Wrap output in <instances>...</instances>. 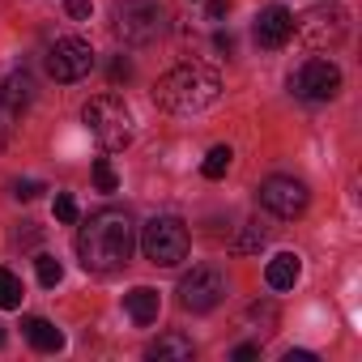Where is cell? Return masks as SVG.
<instances>
[{
  "instance_id": "cell-1",
  "label": "cell",
  "mask_w": 362,
  "mask_h": 362,
  "mask_svg": "<svg viewBox=\"0 0 362 362\" xmlns=\"http://www.w3.org/2000/svg\"><path fill=\"white\" fill-rule=\"evenodd\" d=\"M132 243H136V226L124 209H98L90 214V222L77 235V256L86 273H115L132 260Z\"/></svg>"
},
{
  "instance_id": "cell-2",
  "label": "cell",
  "mask_w": 362,
  "mask_h": 362,
  "mask_svg": "<svg viewBox=\"0 0 362 362\" xmlns=\"http://www.w3.org/2000/svg\"><path fill=\"white\" fill-rule=\"evenodd\" d=\"M222 98V77L205 64H179L153 86V103L170 115H197Z\"/></svg>"
},
{
  "instance_id": "cell-3",
  "label": "cell",
  "mask_w": 362,
  "mask_h": 362,
  "mask_svg": "<svg viewBox=\"0 0 362 362\" xmlns=\"http://www.w3.org/2000/svg\"><path fill=\"white\" fill-rule=\"evenodd\" d=\"M81 124L90 128V136L103 145V149H124L132 141V115L119 98L111 94H98L81 107Z\"/></svg>"
},
{
  "instance_id": "cell-4",
  "label": "cell",
  "mask_w": 362,
  "mask_h": 362,
  "mask_svg": "<svg viewBox=\"0 0 362 362\" xmlns=\"http://www.w3.org/2000/svg\"><path fill=\"white\" fill-rule=\"evenodd\" d=\"M111 18H115V35L132 47H145V43L162 39V30H166V9L158 0H119Z\"/></svg>"
},
{
  "instance_id": "cell-5",
  "label": "cell",
  "mask_w": 362,
  "mask_h": 362,
  "mask_svg": "<svg viewBox=\"0 0 362 362\" xmlns=\"http://www.w3.org/2000/svg\"><path fill=\"white\" fill-rule=\"evenodd\" d=\"M141 252L149 264H162V269H175L179 260L188 256V226L179 222L175 214H162L145 226L141 235Z\"/></svg>"
},
{
  "instance_id": "cell-6",
  "label": "cell",
  "mask_w": 362,
  "mask_h": 362,
  "mask_svg": "<svg viewBox=\"0 0 362 362\" xmlns=\"http://www.w3.org/2000/svg\"><path fill=\"white\" fill-rule=\"evenodd\" d=\"M290 90H294L298 98H307V103H328V98L341 94V69H337L332 60L311 56V60L298 64V73L290 77Z\"/></svg>"
},
{
  "instance_id": "cell-7",
  "label": "cell",
  "mask_w": 362,
  "mask_h": 362,
  "mask_svg": "<svg viewBox=\"0 0 362 362\" xmlns=\"http://www.w3.org/2000/svg\"><path fill=\"white\" fill-rule=\"evenodd\" d=\"M226 298V273L222 269H192L179 281V307L184 311H214Z\"/></svg>"
},
{
  "instance_id": "cell-8",
  "label": "cell",
  "mask_w": 362,
  "mask_h": 362,
  "mask_svg": "<svg viewBox=\"0 0 362 362\" xmlns=\"http://www.w3.org/2000/svg\"><path fill=\"white\" fill-rule=\"evenodd\" d=\"M294 26H298V35H303L311 47H337V43L349 35V13H345L341 5H320V9L294 18Z\"/></svg>"
},
{
  "instance_id": "cell-9",
  "label": "cell",
  "mask_w": 362,
  "mask_h": 362,
  "mask_svg": "<svg viewBox=\"0 0 362 362\" xmlns=\"http://www.w3.org/2000/svg\"><path fill=\"white\" fill-rule=\"evenodd\" d=\"M94 69V52H90V43L86 39H56L52 43V52H47V73L56 77V81H81L86 73Z\"/></svg>"
},
{
  "instance_id": "cell-10",
  "label": "cell",
  "mask_w": 362,
  "mask_h": 362,
  "mask_svg": "<svg viewBox=\"0 0 362 362\" xmlns=\"http://www.w3.org/2000/svg\"><path fill=\"white\" fill-rule=\"evenodd\" d=\"M307 201H311L307 184H298V179H290V175H273V179L260 184V205L269 214H277V218H298L307 209Z\"/></svg>"
},
{
  "instance_id": "cell-11",
  "label": "cell",
  "mask_w": 362,
  "mask_h": 362,
  "mask_svg": "<svg viewBox=\"0 0 362 362\" xmlns=\"http://www.w3.org/2000/svg\"><path fill=\"white\" fill-rule=\"evenodd\" d=\"M290 35H294V13H290L286 5H269V9H260V18H256V43H260L264 52L286 47Z\"/></svg>"
},
{
  "instance_id": "cell-12",
  "label": "cell",
  "mask_w": 362,
  "mask_h": 362,
  "mask_svg": "<svg viewBox=\"0 0 362 362\" xmlns=\"http://www.w3.org/2000/svg\"><path fill=\"white\" fill-rule=\"evenodd\" d=\"M35 98V81L30 73H9V77H0V111H9V115H22V107H30Z\"/></svg>"
},
{
  "instance_id": "cell-13",
  "label": "cell",
  "mask_w": 362,
  "mask_h": 362,
  "mask_svg": "<svg viewBox=\"0 0 362 362\" xmlns=\"http://www.w3.org/2000/svg\"><path fill=\"white\" fill-rule=\"evenodd\" d=\"M124 307H128L132 324H153V320H158V311H162V298H158V290H153V286H136V290H128V294H124Z\"/></svg>"
},
{
  "instance_id": "cell-14",
  "label": "cell",
  "mask_w": 362,
  "mask_h": 362,
  "mask_svg": "<svg viewBox=\"0 0 362 362\" xmlns=\"http://www.w3.org/2000/svg\"><path fill=\"white\" fill-rule=\"evenodd\" d=\"M298 273H303V260H298L294 252H277V256L269 260V269H264V281H269L273 290H290V286L298 281Z\"/></svg>"
},
{
  "instance_id": "cell-15",
  "label": "cell",
  "mask_w": 362,
  "mask_h": 362,
  "mask_svg": "<svg viewBox=\"0 0 362 362\" xmlns=\"http://www.w3.org/2000/svg\"><path fill=\"white\" fill-rule=\"evenodd\" d=\"M26 337H30V345L35 349H43V354H56V349H64V332L52 324V320H26Z\"/></svg>"
},
{
  "instance_id": "cell-16",
  "label": "cell",
  "mask_w": 362,
  "mask_h": 362,
  "mask_svg": "<svg viewBox=\"0 0 362 362\" xmlns=\"http://www.w3.org/2000/svg\"><path fill=\"white\" fill-rule=\"evenodd\" d=\"M149 358H175V362H188L197 349H192V341L188 337H179V332H166V337H158L149 349H145Z\"/></svg>"
},
{
  "instance_id": "cell-17",
  "label": "cell",
  "mask_w": 362,
  "mask_h": 362,
  "mask_svg": "<svg viewBox=\"0 0 362 362\" xmlns=\"http://www.w3.org/2000/svg\"><path fill=\"white\" fill-rule=\"evenodd\" d=\"M230 158H235L230 145H214V149L205 153V162H201V175H205V179H222V175L230 170Z\"/></svg>"
},
{
  "instance_id": "cell-18",
  "label": "cell",
  "mask_w": 362,
  "mask_h": 362,
  "mask_svg": "<svg viewBox=\"0 0 362 362\" xmlns=\"http://www.w3.org/2000/svg\"><path fill=\"white\" fill-rule=\"evenodd\" d=\"M260 247H264V230H260V222H247V226L239 230V239L230 243L235 256H252V252H260Z\"/></svg>"
},
{
  "instance_id": "cell-19",
  "label": "cell",
  "mask_w": 362,
  "mask_h": 362,
  "mask_svg": "<svg viewBox=\"0 0 362 362\" xmlns=\"http://www.w3.org/2000/svg\"><path fill=\"white\" fill-rule=\"evenodd\" d=\"M22 281L9 273V269H0V311H13V307H22Z\"/></svg>"
},
{
  "instance_id": "cell-20",
  "label": "cell",
  "mask_w": 362,
  "mask_h": 362,
  "mask_svg": "<svg viewBox=\"0 0 362 362\" xmlns=\"http://www.w3.org/2000/svg\"><path fill=\"white\" fill-rule=\"evenodd\" d=\"M94 184H98V192H115L119 188V175H115V166L107 158H94Z\"/></svg>"
},
{
  "instance_id": "cell-21",
  "label": "cell",
  "mask_w": 362,
  "mask_h": 362,
  "mask_svg": "<svg viewBox=\"0 0 362 362\" xmlns=\"http://www.w3.org/2000/svg\"><path fill=\"white\" fill-rule=\"evenodd\" d=\"M35 269H39V281L52 290V286H60V277H64V264L56 260V256H39L35 260Z\"/></svg>"
},
{
  "instance_id": "cell-22",
  "label": "cell",
  "mask_w": 362,
  "mask_h": 362,
  "mask_svg": "<svg viewBox=\"0 0 362 362\" xmlns=\"http://www.w3.org/2000/svg\"><path fill=\"white\" fill-rule=\"evenodd\" d=\"M56 222H64V226L77 222V201L69 192H56Z\"/></svg>"
},
{
  "instance_id": "cell-23",
  "label": "cell",
  "mask_w": 362,
  "mask_h": 362,
  "mask_svg": "<svg viewBox=\"0 0 362 362\" xmlns=\"http://www.w3.org/2000/svg\"><path fill=\"white\" fill-rule=\"evenodd\" d=\"M64 9H69V18H73V22H90L94 0H64Z\"/></svg>"
},
{
  "instance_id": "cell-24",
  "label": "cell",
  "mask_w": 362,
  "mask_h": 362,
  "mask_svg": "<svg viewBox=\"0 0 362 362\" xmlns=\"http://www.w3.org/2000/svg\"><path fill=\"white\" fill-rule=\"evenodd\" d=\"M39 192H43L39 179H18V184H13V197H18V201H35Z\"/></svg>"
},
{
  "instance_id": "cell-25",
  "label": "cell",
  "mask_w": 362,
  "mask_h": 362,
  "mask_svg": "<svg viewBox=\"0 0 362 362\" xmlns=\"http://www.w3.org/2000/svg\"><path fill=\"white\" fill-rule=\"evenodd\" d=\"M230 13V0H209V22H222Z\"/></svg>"
},
{
  "instance_id": "cell-26",
  "label": "cell",
  "mask_w": 362,
  "mask_h": 362,
  "mask_svg": "<svg viewBox=\"0 0 362 362\" xmlns=\"http://www.w3.org/2000/svg\"><path fill=\"white\" fill-rule=\"evenodd\" d=\"M128 77H132V64L128 60H115L111 64V81H128Z\"/></svg>"
},
{
  "instance_id": "cell-27",
  "label": "cell",
  "mask_w": 362,
  "mask_h": 362,
  "mask_svg": "<svg viewBox=\"0 0 362 362\" xmlns=\"http://www.w3.org/2000/svg\"><path fill=\"white\" fill-rule=\"evenodd\" d=\"M230 358H235V362H252V358H260V345H239Z\"/></svg>"
},
{
  "instance_id": "cell-28",
  "label": "cell",
  "mask_w": 362,
  "mask_h": 362,
  "mask_svg": "<svg viewBox=\"0 0 362 362\" xmlns=\"http://www.w3.org/2000/svg\"><path fill=\"white\" fill-rule=\"evenodd\" d=\"M286 362H315V354H311V349H290Z\"/></svg>"
},
{
  "instance_id": "cell-29",
  "label": "cell",
  "mask_w": 362,
  "mask_h": 362,
  "mask_svg": "<svg viewBox=\"0 0 362 362\" xmlns=\"http://www.w3.org/2000/svg\"><path fill=\"white\" fill-rule=\"evenodd\" d=\"M214 43H218V52H235V39H230V35H218Z\"/></svg>"
},
{
  "instance_id": "cell-30",
  "label": "cell",
  "mask_w": 362,
  "mask_h": 362,
  "mask_svg": "<svg viewBox=\"0 0 362 362\" xmlns=\"http://www.w3.org/2000/svg\"><path fill=\"white\" fill-rule=\"evenodd\" d=\"M0 345H5V324H0Z\"/></svg>"
}]
</instances>
